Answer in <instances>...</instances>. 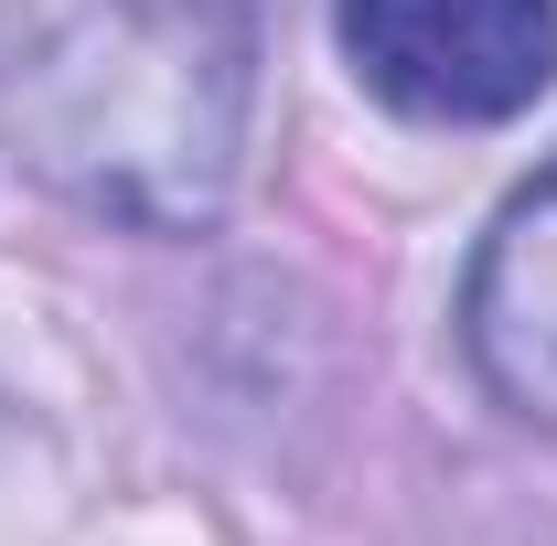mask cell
<instances>
[{
	"mask_svg": "<svg viewBox=\"0 0 557 546\" xmlns=\"http://www.w3.org/2000/svg\"><path fill=\"white\" fill-rule=\"evenodd\" d=\"M354 75L429 129L525 119L557 86V0H333Z\"/></svg>",
	"mask_w": 557,
	"mask_h": 546,
	"instance_id": "7a4b0ae2",
	"label": "cell"
},
{
	"mask_svg": "<svg viewBox=\"0 0 557 546\" xmlns=\"http://www.w3.org/2000/svg\"><path fill=\"white\" fill-rule=\"evenodd\" d=\"M247 54V0H65L11 65V129L86 214L183 236L236 183Z\"/></svg>",
	"mask_w": 557,
	"mask_h": 546,
	"instance_id": "6da1fadb",
	"label": "cell"
},
{
	"mask_svg": "<svg viewBox=\"0 0 557 546\" xmlns=\"http://www.w3.org/2000/svg\"><path fill=\"white\" fill-rule=\"evenodd\" d=\"M461 322H472V353H483L493 397L557 429V161L483 236V269H472Z\"/></svg>",
	"mask_w": 557,
	"mask_h": 546,
	"instance_id": "3957f363",
	"label": "cell"
}]
</instances>
